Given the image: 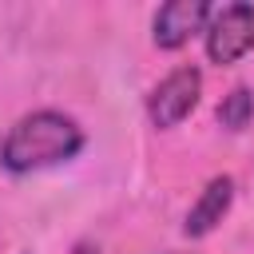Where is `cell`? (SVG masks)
Wrapping results in <instances>:
<instances>
[{
  "label": "cell",
  "instance_id": "6da1fadb",
  "mask_svg": "<svg viewBox=\"0 0 254 254\" xmlns=\"http://www.w3.org/2000/svg\"><path fill=\"white\" fill-rule=\"evenodd\" d=\"M83 151V131L71 115L64 111H32L24 119H16V127L4 135L0 143V167L12 175H28V171H44L56 163H67Z\"/></svg>",
  "mask_w": 254,
  "mask_h": 254
},
{
  "label": "cell",
  "instance_id": "7a4b0ae2",
  "mask_svg": "<svg viewBox=\"0 0 254 254\" xmlns=\"http://www.w3.org/2000/svg\"><path fill=\"white\" fill-rule=\"evenodd\" d=\"M206 56L210 64H234L254 48V4L234 0L222 8H210L206 16Z\"/></svg>",
  "mask_w": 254,
  "mask_h": 254
},
{
  "label": "cell",
  "instance_id": "3957f363",
  "mask_svg": "<svg viewBox=\"0 0 254 254\" xmlns=\"http://www.w3.org/2000/svg\"><path fill=\"white\" fill-rule=\"evenodd\" d=\"M198 91H202V71L194 64H183L175 67L171 75H163L155 83V91L147 95V115L155 127H179L194 103H198Z\"/></svg>",
  "mask_w": 254,
  "mask_h": 254
},
{
  "label": "cell",
  "instance_id": "277c9868",
  "mask_svg": "<svg viewBox=\"0 0 254 254\" xmlns=\"http://www.w3.org/2000/svg\"><path fill=\"white\" fill-rule=\"evenodd\" d=\"M206 16H210V4H206V0H167V4L155 12V20H151V36H155L159 48L175 52V48H183L194 32L206 28Z\"/></svg>",
  "mask_w": 254,
  "mask_h": 254
},
{
  "label": "cell",
  "instance_id": "5b68a950",
  "mask_svg": "<svg viewBox=\"0 0 254 254\" xmlns=\"http://www.w3.org/2000/svg\"><path fill=\"white\" fill-rule=\"evenodd\" d=\"M230 202H234V179H230V175H214V179L206 183V190L198 194V202L187 210L183 234H187V238H202V234H210V230L226 218Z\"/></svg>",
  "mask_w": 254,
  "mask_h": 254
},
{
  "label": "cell",
  "instance_id": "8992f818",
  "mask_svg": "<svg viewBox=\"0 0 254 254\" xmlns=\"http://www.w3.org/2000/svg\"><path fill=\"white\" fill-rule=\"evenodd\" d=\"M250 115H254V95H250V87H230L226 95H222V103H218V123L226 127V131H242L246 123H250Z\"/></svg>",
  "mask_w": 254,
  "mask_h": 254
},
{
  "label": "cell",
  "instance_id": "52a82bcc",
  "mask_svg": "<svg viewBox=\"0 0 254 254\" xmlns=\"http://www.w3.org/2000/svg\"><path fill=\"white\" fill-rule=\"evenodd\" d=\"M75 254H99V250H95L91 242H79V246H75Z\"/></svg>",
  "mask_w": 254,
  "mask_h": 254
}]
</instances>
